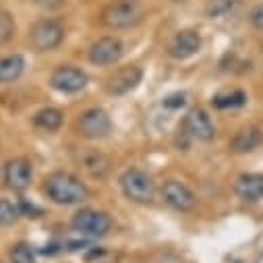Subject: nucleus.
Returning <instances> with one entry per match:
<instances>
[{
    "mask_svg": "<svg viewBox=\"0 0 263 263\" xmlns=\"http://www.w3.org/2000/svg\"><path fill=\"white\" fill-rule=\"evenodd\" d=\"M42 189H44V195L56 205H79L89 197L85 182L77 174L67 170L50 172L44 178Z\"/></svg>",
    "mask_w": 263,
    "mask_h": 263,
    "instance_id": "obj_1",
    "label": "nucleus"
},
{
    "mask_svg": "<svg viewBox=\"0 0 263 263\" xmlns=\"http://www.w3.org/2000/svg\"><path fill=\"white\" fill-rule=\"evenodd\" d=\"M145 7L141 0H116L102 11V23L108 29H128L141 23Z\"/></svg>",
    "mask_w": 263,
    "mask_h": 263,
    "instance_id": "obj_2",
    "label": "nucleus"
},
{
    "mask_svg": "<svg viewBox=\"0 0 263 263\" xmlns=\"http://www.w3.org/2000/svg\"><path fill=\"white\" fill-rule=\"evenodd\" d=\"M27 42L33 52H52L64 42V27L54 17H42L29 25Z\"/></svg>",
    "mask_w": 263,
    "mask_h": 263,
    "instance_id": "obj_3",
    "label": "nucleus"
},
{
    "mask_svg": "<svg viewBox=\"0 0 263 263\" xmlns=\"http://www.w3.org/2000/svg\"><path fill=\"white\" fill-rule=\"evenodd\" d=\"M120 189L128 201L139 203V205H149L156 197V184L152 176L139 168H128L122 172Z\"/></svg>",
    "mask_w": 263,
    "mask_h": 263,
    "instance_id": "obj_4",
    "label": "nucleus"
},
{
    "mask_svg": "<svg viewBox=\"0 0 263 263\" xmlns=\"http://www.w3.org/2000/svg\"><path fill=\"white\" fill-rule=\"evenodd\" d=\"M112 224L114 222L108 212L91 210V208L79 210L71 220V226L85 236H106L112 230Z\"/></svg>",
    "mask_w": 263,
    "mask_h": 263,
    "instance_id": "obj_5",
    "label": "nucleus"
},
{
    "mask_svg": "<svg viewBox=\"0 0 263 263\" xmlns=\"http://www.w3.org/2000/svg\"><path fill=\"white\" fill-rule=\"evenodd\" d=\"M75 126L83 139H104L112 130V118L102 108H89L79 116Z\"/></svg>",
    "mask_w": 263,
    "mask_h": 263,
    "instance_id": "obj_6",
    "label": "nucleus"
},
{
    "mask_svg": "<svg viewBox=\"0 0 263 263\" xmlns=\"http://www.w3.org/2000/svg\"><path fill=\"white\" fill-rule=\"evenodd\" d=\"M87 73L73 67V64H60L50 75V85L60 93H77L87 85Z\"/></svg>",
    "mask_w": 263,
    "mask_h": 263,
    "instance_id": "obj_7",
    "label": "nucleus"
},
{
    "mask_svg": "<svg viewBox=\"0 0 263 263\" xmlns=\"http://www.w3.org/2000/svg\"><path fill=\"white\" fill-rule=\"evenodd\" d=\"M180 128L191 139H197V141L208 143V141H214V137H216V126L203 108H191L184 114Z\"/></svg>",
    "mask_w": 263,
    "mask_h": 263,
    "instance_id": "obj_8",
    "label": "nucleus"
},
{
    "mask_svg": "<svg viewBox=\"0 0 263 263\" xmlns=\"http://www.w3.org/2000/svg\"><path fill=\"white\" fill-rule=\"evenodd\" d=\"M124 54V46L118 37L106 35L96 40L89 46V62L96 64V67H108V64H114L120 60V56Z\"/></svg>",
    "mask_w": 263,
    "mask_h": 263,
    "instance_id": "obj_9",
    "label": "nucleus"
},
{
    "mask_svg": "<svg viewBox=\"0 0 263 263\" xmlns=\"http://www.w3.org/2000/svg\"><path fill=\"white\" fill-rule=\"evenodd\" d=\"M162 199L176 212H191L197 205L195 193L180 180H166L162 184Z\"/></svg>",
    "mask_w": 263,
    "mask_h": 263,
    "instance_id": "obj_10",
    "label": "nucleus"
},
{
    "mask_svg": "<svg viewBox=\"0 0 263 263\" xmlns=\"http://www.w3.org/2000/svg\"><path fill=\"white\" fill-rule=\"evenodd\" d=\"M201 50V35L197 33L195 29H180L176 31L168 46H166V52L170 58L174 60H186L191 56H195L197 52Z\"/></svg>",
    "mask_w": 263,
    "mask_h": 263,
    "instance_id": "obj_11",
    "label": "nucleus"
},
{
    "mask_svg": "<svg viewBox=\"0 0 263 263\" xmlns=\"http://www.w3.org/2000/svg\"><path fill=\"white\" fill-rule=\"evenodd\" d=\"M143 79V71L139 67H124L116 71L108 81H106V91L110 96H124L130 93Z\"/></svg>",
    "mask_w": 263,
    "mask_h": 263,
    "instance_id": "obj_12",
    "label": "nucleus"
},
{
    "mask_svg": "<svg viewBox=\"0 0 263 263\" xmlns=\"http://www.w3.org/2000/svg\"><path fill=\"white\" fill-rule=\"evenodd\" d=\"M31 164L25 158H13L5 164V184L13 191H25L31 184Z\"/></svg>",
    "mask_w": 263,
    "mask_h": 263,
    "instance_id": "obj_13",
    "label": "nucleus"
},
{
    "mask_svg": "<svg viewBox=\"0 0 263 263\" xmlns=\"http://www.w3.org/2000/svg\"><path fill=\"white\" fill-rule=\"evenodd\" d=\"M234 193L238 199H242L247 203H255V201L263 199V174H259V172L240 174L234 180Z\"/></svg>",
    "mask_w": 263,
    "mask_h": 263,
    "instance_id": "obj_14",
    "label": "nucleus"
},
{
    "mask_svg": "<svg viewBox=\"0 0 263 263\" xmlns=\"http://www.w3.org/2000/svg\"><path fill=\"white\" fill-rule=\"evenodd\" d=\"M259 145H263V130L257 126H242L228 141V149L232 154H251Z\"/></svg>",
    "mask_w": 263,
    "mask_h": 263,
    "instance_id": "obj_15",
    "label": "nucleus"
},
{
    "mask_svg": "<svg viewBox=\"0 0 263 263\" xmlns=\"http://www.w3.org/2000/svg\"><path fill=\"white\" fill-rule=\"evenodd\" d=\"M25 69V58L21 54L0 56V83H11L21 77Z\"/></svg>",
    "mask_w": 263,
    "mask_h": 263,
    "instance_id": "obj_16",
    "label": "nucleus"
},
{
    "mask_svg": "<svg viewBox=\"0 0 263 263\" xmlns=\"http://www.w3.org/2000/svg\"><path fill=\"white\" fill-rule=\"evenodd\" d=\"M64 116L58 108H44L40 112H35L33 116V124L42 130H48V133H52V130H58L60 124H62Z\"/></svg>",
    "mask_w": 263,
    "mask_h": 263,
    "instance_id": "obj_17",
    "label": "nucleus"
},
{
    "mask_svg": "<svg viewBox=\"0 0 263 263\" xmlns=\"http://www.w3.org/2000/svg\"><path fill=\"white\" fill-rule=\"evenodd\" d=\"M83 166L93 176H104L110 170V160L100 152H89V154L83 156Z\"/></svg>",
    "mask_w": 263,
    "mask_h": 263,
    "instance_id": "obj_18",
    "label": "nucleus"
},
{
    "mask_svg": "<svg viewBox=\"0 0 263 263\" xmlns=\"http://www.w3.org/2000/svg\"><path fill=\"white\" fill-rule=\"evenodd\" d=\"M247 104V93L245 91H232V93H224V96H216L212 100L214 108L226 110V108H240Z\"/></svg>",
    "mask_w": 263,
    "mask_h": 263,
    "instance_id": "obj_19",
    "label": "nucleus"
},
{
    "mask_svg": "<svg viewBox=\"0 0 263 263\" xmlns=\"http://www.w3.org/2000/svg\"><path fill=\"white\" fill-rule=\"evenodd\" d=\"M11 263H35V251L27 242H15L9 249Z\"/></svg>",
    "mask_w": 263,
    "mask_h": 263,
    "instance_id": "obj_20",
    "label": "nucleus"
},
{
    "mask_svg": "<svg viewBox=\"0 0 263 263\" xmlns=\"http://www.w3.org/2000/svg\"><path fill=\"white\" fill-rule=\"evenodd\" d=\"M21 210L19 203H13L9 199H0V226H11L19 220Z\"/></svg>",
    "mask_w": 263,
    "mask_h": 263,
    "instance_id": "obj_21",
    "label": "nucleus"
},
{
    "mask_svg": "<svg viewBox=\"0 0 263 263\" xmlns=\"http://www.w3.org/2000/svg\"><path fill=\"white\" fill-rule=\"evenodd\" d=\"M236 5V0H208L205 5V15L210 19H220L226 13H230Z\"/></svg>",
    "mask_w": 263,
    "mask_h": 263,
    "instance_id": "obj_22",
    "label": "nucleus"
},
{
    "mask_svg": "<svg viewBox=\"0 0 263 263\" xmlns=\"http://www.w3.org/2000/svg\"><path fill=\"white\" fill-rule=\"evenodd\" d=\"M15 29H17V25H15L13 15L0 9V46H5L7 42H11V40H13Z\"/></svg>",
    "mask_w": 263,
    "mask_h": 263,
    "instance_id": "obj_23",
    "label": "nucleus"
},
{
    "mask_svg": "<svg viewBox=\"0 0 263 263\" xmlns=\"http://www.w3.org/2000/svg\"><path fill=\"white\" fill-rule=\"evenodd\" d=\"M249 21H251V25H253L255 29L263 31V3L255 5V7L249 11Z\"/></svg>",
    "mask_w": 263,
    "mask_h": 263,
    "instance_id": "obj_24",
    "label": "nucleus"
},
{
    "mask_svg": "<svg viewBox=\"0 0 263 263\" xmlns=\"http://www.w3.org/2000/svg\"><path fill=\"white\" fill-rule=\"evenodd\" d=\"M164 106H166L168 110H174V108L184 106V93H172V96H168V98L164 100Z\"/></svg>",
    "mask_w": 263,
    "mask_h": 263,
    "instance_id": "obj_25",
    "label": "nucleus"
},
{
    "mask_svg": "<svg viewBox=\"0 0 263 263\" xmlns=\"http://www.w3.org/2000/svg\"><path fill=\"white\" fill-rule=\"evenodd\" d=\"M174 3H186V0H174Z\"/></svg>",
    "mask_w": 263,
    "mask_h": 263,
    "instance_id": "obj_26",
    "label": "nucleus"
}]
</instances>
